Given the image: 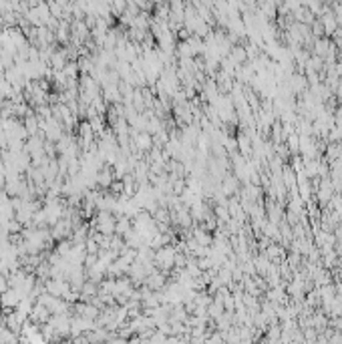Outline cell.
Returning <instances> with one entry per match:
<instances>
[{
	"mask_svg": "<svg viewBox=\"0 0 342 344\" xmlns=\"http://www.w3.org/2000/svg\"><path fill=\"white\" fill-rule=\"evenodd\" d=\"M95 232L105 234V236H113L115 234V226H117V218H113L109 211H101L95 220H93Z\"/></svg>",
	"mask_w": 342,
	"mask_h": 344,
	"instance_id": "6da1fadb",
	"label": "cell"
},
{
	"mask_svg": "<svg viewBox=\"0 0 342 344\" xmlns=\"http://www.w3.org/2000/svg\"><path fill=\"white\" fill-rule=\"evenodd\" d=\"M133 143H135V147L139 151H149L151 145H153V139H151L149 133L143 131V133H133Z\"/></svg>",
	"mask_w": 342,
	"mask_h": 344,
	"instance_id": "7a4b0ae2",
	"label": "cell"
},
{
	"mask_svg": "<svg viewBox=\"0 0 342 344\" xmlns=\"http://www.w3.org/2000/svg\"><path fill=\"white\" fill-rule=\"evenodd\" d=\"M236 189H238V177H228V179L222 183V191H224L226 195L236 193Z\"/></svg>",
	"mask_w": 342,
	"mask_h": 344,
	"instance_id": "3957f363",
	"label": "cell"
},
{
	"mask_svg": "<svg viewBox=\"0 0 342 344\" xmlns=\"http://www.w3.org/2000/svg\"><path fill=\"white\" fill-rule=\"evenodd\" d=\"M147 286H149L151 290L161 288V286H163V276H161V274H149V278H147Z\"/></svg>",
	"mask_w": 342,
	"mask_h": 344,
	"instance_id": "277c9868",
	"label": "cell"
},
{
	"mask_svg": "<svg viewBox=\"0 0 342 344\" xmlns=\"http://www.w3.org/2000/svg\"><path fill=\"white\" fill-rule=\"evenodd\" d=\"M222 278H230V272H224ZM228 282H230V280H220V278H218V284H228Z\"/></svg>",
	"mask_w": 342,
	"mask_h": 344,
	"instance_id": "5b68a950",
	"label": "cell"
}]
</instances>
